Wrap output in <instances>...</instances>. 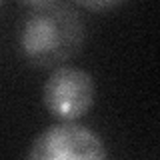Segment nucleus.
<instances>
[{
  "instance_id": "nucleus-1",
  "label": "nucleus",
  "mask_w": 160,
  "mask_h": 160,
  "mask_svg": "<svg viewBox=\"0 0 160 160\" xmlns=\"http://www.w3.org/2000/svg\"><path fill=\"white\" fill-rule=\"evenodd\" d=\"M84 20L66 4L34 10L20 30V50L36 68H58L80 52Z\"/></svg>"
},
{
  "instance_id": "nucleus-2",
  "label": "nucleus",
  "mask_w": 160,
  "mask_h": 160,
  "mask_svg": "<svg viewBox=\"0 0 160 160\" xmlns=\"http://www.w3.org/2000/svg\"><path fill=\"white\" fill-rule=\"evenodd\" d=\"M96 84L86 70L76 66H58L42 86V104L50 116L58 120L82 118L92 108Z\"/></svg>"
},
{
  "instance_id": "nucleus-3",
  "label": "nucleus",
  "mask_w": 160,
  "mask_h": 160,
  "mask_svg": "<svg viewBox=\"0 0 160 160\" xmlns=\"http://www.w3.org/2000/svg\"><path fill=\"white\" fill-rule=\"evenodd\" d=\"M26 156L34 160H102L106 158V146L90 128L60 120L32 140Z\"/></svg>"
},
{
  "instance_id": "nucleus-4",
  "label": "nucleus",
  "mask_w": 160,
  "mask_h": 160,
  "mask_svg": "<svg viewBox=\"0 0 160 160\" xmlns=\"http://www.w3.org/2000/svg\"><path fill=\"white\" fill-rule=\"evenodd\" d=\"M74 2L86 10H92V12H106V10L120 6L124 0H74Z\"/></svg>"
},
{
  "instance_id": "nucleus-5",
  "label": "nucleus",
  "mask_w": 160,
  "mask_h": 160,
  "mask_svg": "<svg viewBox=\"0 0 160 160\" xmlns=\"http://www.w3.org/2000/svg\"><path fill=\"white\" fill-rule=\"evenodd\" d=\"M22 2L24 6H30L32 10H38V8H46L50 4H56V0H18Z\"/></svg>"
},
{
  "instance_id": "nucleus-6",
  "label": "nucleus",
  "mask_w": 160,
  "mask_h": 160,
  "mask_svg": "<svg viewBox=\"0 0 160 160\" xmlns=\"http://www.w3.org/2000/svg\"><path fill=\"white\" fill-rule=\"evenodd\" d=\"M0 2H2V0H0Z\"/></svg>"
}]
</instances>
